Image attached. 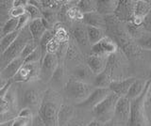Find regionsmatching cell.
Wrapping results in <instances>:
<instances>
[{"label":"cell","instance_id":"cell-32","mask_svg":"<svg viewBox=\"0 0 151 126\" xmlns=\"http://www.w3.org/2000/svg\"><path fill=\"white\" fill-rule=\"evenodd\" d=\"M25 9H26V12L30 18V21H34L37 19H42V11L35 5H32V4H30L27 1V4L26 5Z\"/></svg>","mask_w":151,"mask_h":126},{"label":"cell","instance_id":"cell-50","mask_svg":"<svg viewBox=\"0 0 151 126\" xmlns=\"http://www.w3.org/2000/svg\"><path fill=\"white\" fill-rule=\"evenodd\" d=\"M8 81L9 80H5V79H3V78H0V90L5 87V85L8 83Z\"/></svg>","mask_w":151,"mask_h":126},{"label":"cell","instance_id":"cell-12","mask_svg":"<svg viewBox=\"0 0 151 126\" xmlns=\"http://www.w3.org/2000/svg\"><path fill=\"white\" fill-rule=\"evenodd\" d=\"M15 99L14 95L8 91L7 95L0 97V116H4L9 120H12L15 117Z\"/></svg>","mask_w":151,"mask_h":126},{"label":"cell","instance_id":"cell-18","mask_svg":"<svg viewBox=\"0 0 151 126\" xmlns=\"http://www.w3.org/2000/svg\"><path fill=\"white\" fill-rule=\"evenodd\" d=\"M72 75L73 79L76 80L89 84L91 81L94 80L96 75L92 73V71L88 68V66H84V65H79V66L75 67L72 70Z\"/></svg>","mask_w":151,"mask_h":126},{"label":"cell","instance_id":"cell-2","mask_svg":"<svg viewBox=\"0 0 151 126\" xmlns=\"http://www.w3.org/2000/svg\"><path fill=\"white\" fill-rule=\"evenodd\" d=\"M32 41L33 40L30 35L29 29H28V26H27L25 28H23L20 31V33H19L16 40L13 41V43L3 54L0 55V68H1V72L13 59L20 57L25 46Z\"/></svg>","mask_w":151,"mask_h":126},{"label":"cell","instance_id":"cell-46","mask_svg":"<svg viewBox=\"0 0 151 126\" xmlns=\"http://www.w3.org/2000/svg\"><path fill=\"white\" fill-rule=\"evenodd\" d=\"M32 126H45L44 122L42 121V120L40 119V117L39 116H37L35 117V119H34V121H33V125Z\"/></svg>","mask_w":151,"mask_h":126},{"label":"cell","instance_id":"cell-43","mask_svg":"<svg viewBox=\"0 0 151 126\" xmlns=\"http://www.w3.org/2000/svg\"><path fill=\"white\" fill-rule=\"evenodd\" d=\"M30 121H31V119L16 116L12 120V126H27L30 123Z\"/></svg>","mask_w":151,"mask_h":126},{"label":"cell","instance_id":"cell-6","mask_svg":"<svg viewBox=\"0 0 151 126\" xmlns=\"http://www.w3.org/2000/svg\"><path fill=\"white\" fill-rule=\"evenodd\" d=\"M41 73V62L24 64L18 73L12 77V82L25 83L31 80H37L40 78Z\"/></svg>","mask_w":151,"mask_h":126},{"label":"cell","instance_id":"cell-17","mask_svg":"<svg viewBox=\"0 0 151 126\" xmlns=\"http://www.w3.org/2000/svg\"><path fill=\"white\" fill-rule=\"evenodd\" d=\"M81 23L86 26H93L103 30L106 29L105 16L99 14L96 11L83 14V19Z\"/></svg>","mask_w":151,"mask_h":126},{"label":"cell","instance_id":"cell-21","mask_svg":"<svg viewBox=\"0 0 151 126\" xmlns=\"http://www.w3.org/2000/svg\"><path fill=\"white\" fill-rule=\"evenodd\" d=\"M41 103L42 101H41L40 94L36 90L29 88V90H27L24 93V96H23L24 107H28V108H30L32 110L33 107H37L41 105ZM39 108H40V106H39Z\"/></svg>","mask_w":151,"mask_h":126},{"label":"cell","instance_id":"cell-39","mask_svg":"<svg viewBox=\"0 0 151 126\" xmlns=\"http://www.w3.org/2000/svg\"><path fill=\"white\" fill-rule=\"evenodd\" d=\"M26 6H22V5H13L12 8L9 11V17L11 18H15L18 19L19 17H21L26 13Z\"/></svg>","mask_w":151,"mask_h":126},{"label":"cell","instance_id":"cell-23","mask_svg":"<svg viewBox=\"0 0 151 126\" xmlns=\"http://www.w3.org/2000/svg\"><path fill=\"white\" fill-rule=\"evenodd\" d=\"M74 108L68 105H61L59 116H58V126H67L73 119Z\"/></svg>","mask_w":151,"mask_h":126},{"label":"cell","instance_id":"cell-1","mask_svg":"<svg viewBox=\"0 0 151 126\" xmlns=\"http://www.w3.org/2000/svg\"><path fill=\"white\" fill-rule=\"evenodd\" d=\"M61 101L60 95L53 90H48L45 93L38 115L45 126H58V116Z\"/></svg>","mask_w":151,"mask_h":126},{"label":"cell","instance_id":"cell-22","mask_svg":"<svg viewBox=\"0 0 151 126\" xmlns=\"http://www.w3.org/2000/svg\"><path fill=\"white\" fill-rule=\"evenodd\" d=\"M118 1L116 0H99L96 1V12L103 16L112 15L114 13Z\"/></svg>","mask_w":151,"mask_h":126},{"label":"cell","instance_id":"cell-7","mask_svg":"<svg viewBox=\"0 0 151 126\" xmlns=\"http://www.w3.org/2000/svg\"><path fill=\"white\" fill-rule=\"evenodd\" d=\"M59 66V59L55 54L46 53L41 61L40 77L44 82H48L53 75L54 72Z\"/></svg>","mask_w":151,"mask_h":126},{"label":"cell","instance_id":"cell-34","mask_svg":"<svg viewBox=\"0 0 151 126\" xmlns=\"http://www.w3.org/2000/svg\"><path fill=\"white\" fill-rule=\"evenodd\" d=\"M53 38H54V32H53V30H46L45 32V34L42 35V39H41L40 43H39V47L42 50V57H45V55L46 54V52H45L46 44L48 43Z\"/></svg>","mask_w":151,"mask_h":126},{"label":"cell","instance_id":"cell-41","mask_svg":"<svg viewBox=\"0 0 151 126\" xmlns=\"http://www.w3.org/2000/svg\"><path fill=\"white\" fill-rule=\"evenodd\" d=\"M60 43L58 41L55 37L52 39L48 43L46 44V47H45V52L48 53V54H57L58 50L60 48Z\"/></svg>","mask_w":151,"mask_h":126},{"label":"cell","instance_id":"cell-33","mask_svg":"<svg viewBox=\"0 0 151 126\" xmlns=\"http://www.w3.org/2000/svg\"><path fill=\"white\" fill-rule=\"evenodd\" d=\"M136 43L141 49L151 50V33H143L136 40Z\"/></svg>","mask_w":151,"mask_h":126},{"label":"cell","instance_id":"cell-44","mask_svg":"<svg viewBox=\"0 0 151 126\" xmlns=\"http://www.w3.org/2000/svg\"><path fill=\"white\" fill-rule=\"evenodd\" d=\"M142 26H143V28L145 31H147L148 33H151V11L148 12V14L145 17Z\"/></svg>","mask_w":151,"mask_h":126},{"label":"cell","instance_id":"cell-19","mask_svg":"<svg viewBox=\"0 0 151 126\" xmlns=\"http://www.w3.org/2000/svg\"><path fill=\"white\" fill-rule=\"evenodd\" d=\"M27 26H28V29H29L33 41H34L35 43L39 44L42 35H44L45 32L47 30L44 22H42V19H37L34 21H30Z\"/></svg>","mask_w":151,"mask_h":126},{"label":"cell","instance_id":"cell-29","mask_svg":"<svg viewBox=\"0 0 151 126\" xmlns=\"http://www.w3.org/2000/svg\"><path fill=\"white\" fill-rule=\"evenodd\" d=\"M82 19H83V14L81 13V11H80L77 8V5H76L72 8H70L69 10L66 11L64 22L69 21L71 23H75V24H77V23H81Z\"/></svg>","mask_w":151,"mask_h":126},{"label":"cell","instance_id":"cell-15","mask_svg":"<svg viewBox=\"0 0 151 126\" xmlns=\"http://www.w3.org/2000/svg\"><path fill=\"white\" fill-rule=\"evenodd\" d=\"M71 34H72L74 40L78 43L79 48H85L89 44L88 35L86 26H84L82 23H77L71 29Z\"/></svg>","mask_w":151,"mask_h":126},{"label":"cell","instance_id":"cell-54","mask_svg":"<svg viewBox=\"0 0 151 126\" xmlns=\"http://www.w3.org/2000/svg\"><path fill=\"white\" fill-rule=\"evenodd\" d=\"M150 76H151V72H150Z\"/></svg>","mask_w":151,"mask_h":126},{"label":"cell","instance_id":"cell-53","mask_svg":"<svg viewBox=\"0 0 151 126\" xmlns=\"http://www.w3.org/2000/svg\"><path fill=\"white\" fill-rule=\"evenodd\" d=\"M0 78H1V68H0Z\"/></svg>","mask_w":151,"mask_h":126},{"label":"cell","instance_id":"cell-4","mask_svg":"<svg viewBox=\"0 0 151 126\" xmlns=\"http://www.w3.org/2000/svg\"><path fill=\"white\" fill-rule=\"evenodd\" d=\"M93 86L76 80L69 79L64 86V91L69 99L78 102V104L86 100L94 90Z\"/></svg>","mask_w":151,"mask_h":126},{"label":"cell","instance_id":"cell-51","mask_svg":"<svg viewBox=\"0 0 151 126\" xmlns=\"http://www.w3.org/2000/svg\"><path fill=\"white\" fill-rule=\"evenodd\" d=\"M12 120L7 121V122H4V123H0V126H12Z\"/></svg>","mask_w":151,"mask_h":126},{"label":"cell","instance_id":"cell-47","mask_svg":"<svg viewBox=\"0 0 151 126\" xmlns=\"http://www.w3.org/2000/svg\"><path fill=\"white\" fill-rule=\"evenodd\" d=\"M120 124H121V123H120V122H118L117 120H111L110 121H108V122L104 123V126H121Z\"/></svg>","mask_w":151,"mask_h":126},{"label":"cell","instance_id":"cell-13","mask_svg":"<svg viewBox=\"0 0 151 126\" xmlns=\"http://www.w3.org/2000/svg\"><path fill=\"white\" fill-rule=\"evenodd\" d=\"M151 11V1L138 0L135 3L134 8V19L131 23L137 26H142L145 17Z\"/></svg>","mask_w":151,"mask_h":126},{"label":"cell","instance_id":"cell-49","mask_svg":"<svg viewBox=\"0 0 151 126\" xmlns=\"http://www.w3.org/2000/svg\"><path fill=\"white\" fill-rule=\"evenodd\" d=\"M67 126H83V123L80 122V121L75 120V121H70Z\"/></svg>","mask_w":151,"mask_h":126},{"label":"cell","instance_id":"cell-10","mask_svg":"<svg viewBox=\"0 0 151 126\" xmlns=\"http://www.w3.org/2000/svg\"><path fill=\"white\" fill-rule=\"evenodd\" d=\"M111 91L110 90V88H96L93 90V92L89 95V97L86 100H84L83 102L79 103L77 105L78 107L84 109H93L99 103L102 102L105 98L110 94Z\"/></svg>","mask_w":151,"mask_h":126},{"label":"cell","instance_id":"cell-24","mask_svg":"<svg viewBox=\"0 0 151 126\" xmlns=\"http://www.w3.org/2000/svg\"><path fill=\"white\" fill-rule=\"evenodd\" d=\"M13 6V0H0V28L11 19L9 11Z\"/></svg>","mask_w":151,"mask_h":126},{"label":"cell","instance_id":"cell-27","mask_svg":"<svg viewBox=\"0 0 151 126\" xmlns=\"http://www.w3.org/2000/svg\"><path fill=\"white\" fill-rule=\"evenodd\" d=\"M111 74L107 72L106 70L96 75L93 80V86L94 88H107L110 86V84L111 83Z\"/></svg>","mask_w":151,"mask_h":126},{"label":"cell","instance_id":"cell-40","mask_svg":"<svg viewBox=\"0 0 151 126\" xmlns=\"http://www.w3.org/2000/svg\"><path fill=\"white\" fill-rule=\"evenodd\" d=\"M39 46V44H37V43H35L34 41H30V43H28L26 46H25V48L23 49V51H22V53H21V56L20 57L25 60L28 56H29L31 53H33L35 51V49Z\"/></svg>","mask_w":151,"mask_h":126},{"label":"cell","instance_id":"cell-45","mask_svg":"<svg viewBox=\"0 0 151 126\" xmlns=\"http://www.w3.org/2000/svg\"><path fill=\"white\" fill-rule=\"evenodd\" d=\"M19 117H23V118H27V119H32L33 117V112L30 108L28 107H24V108L19 112L18 115Z\"/></svg>","mask_w":151,"mask_h":126},{"label":"cell","instance_id":"cell-14","mask_svg":"<svg viewBox=\"0 0 151 126\" xmlns=\"http://www.w3.org/2000/svg\"><path fill=\"white\" fill-rule=\"evenodd\" d=\"M136 80V78L130 77L124 80H112L109 86V88L111 92L116 94L118 97H126L129 92V88Z\"/></svg>","mask_w":151,"mask_h":126},{"label":"cell","instance_id":"cell-36","mask_svg":"<svg viewBox=\"0 0 151 126\" xmlns=\"http://www.w3.org/2000/svg\"><path fill=\"white\" fill-rule=\"evenodd\" d=\"M126 27H127V34L129 35L130 38H135L137 40L142 36V34H143V31H142L141 26H137L134 24H132L131 22L127 23Z\"/></svg>","mask_w":151,"mask_h":126},{"label":"cell","instance_id":"cell-42","mask_svg":"<svg viewBox=\"0 0 151 126\" xmlns=\"http://www.w3.org/2000/svg\"><path fill=\"white\" fill-rule=\"evenodd\" d=\"M29 22H30V18L27 15V13L26 12L24 15H22L21 17L18 18V24H17V29L16 30L21 31L23 28H25Z\"/></svg>","mask_w":151,"mask_h":126},{"label":"cell","instance_id":"cell-48","mask_svg":"<svg viewBox=\"0 0 151 126\" xmlns=\"http://www.w3.org/2000/svg\"><path fill=\"white\" fill-rule=\"evenodd\" d=\"M86 126H104V123H102L101 121H99V120H93L92 121H90Z\"/></svg>","mask_w":151,"mask_h":126},{"label":"cell","instance_id":"cell-16","mask_svg":"<svg viewBox=\"0 0 151 126\" xmlns=\"http://www.w3.org/2000/svg\"><path fill=\"white\" fill-rule=\"evenodd\" d=\"M109 57H103V56L90 55L87 58V66L91 70L94 75L101 73L106 68L107 61Z\"/></svg>","mask_w":151,"mask_h":126},{"label":"cell","instance_id":"cell-35","mask_svg":"<svg viewBox=\"0 0 151 126\" xmlns=\"http://www.w3.org/2000/svg\"><path fill=\"white\" fill-rule=\"evenodd\" d=\"M17 24H18V19H15V18H11V19H9L6 24L1 27L3 35L6 36V35L12 33V32H14V31H16Z\"/></svg>","mask_w":151,"mask_h":126},{"label":"cell","instance_id":"cell-25","mask_svg":"<svg viewBox=\"0 0 151 126\" xmlns=\"http://www.w3.org/2000/svg\"><path fill=\"white\" fill-rule=\"evenodd\" d=\"M86 29H87L89 44L91 46L97 43L98 41H100L103 38H105L107 36L105 30L100 28H96V27H93V26H86Z\"/></svg>","mask_w":151,"mask_h":126},{"label":"cell","instance_id":"cell-38","mask_svg":"<svg viewBox=\"0 0 151 126\" xmlns=\"http://www.w3.org/2000/svg\"><path fill=\"white\" fill-rule=\"evenodd\" d=\"M64 78V67L63 63H60L58 68L56 69V71L54 72L53 75H52L51 79L53 83L57 84V85H60V83H63Z\"/></svg>","mask_w":151,"mask_h":126},{"label":"cell","instance_id":"cell-37","mask_svg":"<svg viewBox=\"0 0 151 126\" xmlns=\"http://www.w3.org/2000/svg\"><path fill=\"white\" fill-rule=\"evenodd\" d=\"M42 54L41 48L38 46L35 49L33 53H31L28 57L24 60V64H29V63H36V62H41L42 59Z\"/></svg>","mask_w":151,"mask_h":126},{"label":"cell","instance_id":"cell-26","mask_svg":"<svg viewBox=\"0 0 151 126\" xmlns=\"http://www.w3.org/2000/svg\"><path fill=\"white\" fill-rule=\"evenodd\" d=\"M145 85H146V82L141 80V79H136L133 82V84L131 85V87L129 88V92H127L126 97L130 101L138 98L142 93H143L145 88Z\"/></svg>","mask_w":151,"mask_h":126},{"label":"cell","instance_id":"cell-11","mask_svg":"<svg viewBox=\"0 0 151 126\" xmlns=\"http://www.w3.org/2000/svg\"><path fill=\"white\" fill-rule=\"evenodd\" d=\"M130 116V100L127 97H119L114 109V117L120 123L129 122Z\"/></svg>","mask_w":151,"mask_h":126},{"label":"cell","instance_id":"cell-5","mask_svg":"<svg viewBox=\"0 0 151 126\" xmlns=\"http://www.w3.org/2000/svg\"><path fill=\"white\" fill-rule=\"evenodd\" d=\"M118 99L119 97L113 92H111L102 102L99 103L93 109V113L96 117V120L101 121L102 123H106L112 120Z\"/></svg>","mask_w":151,"mask_h":126},{"label":"cell","instance_id":"cell-28","mask_svg":"<svg viewBox=\"0 0 151 126\" xmlns=\"http://www.w3.org/2000/svg\"><path fill=\"white\" fill-rule=\"evenodd\" d=\"M53 32H54V37L58 40V41L60 43H69L70 34L67 31V29L65 28V26L61 24L60 22H59L58 24L54 26Z\"/></svg>","mask_w":151,"mask_h":126},{"label":"cell","instance_id":"cell-31","mask_svg":"<svg viewBox=\"0 0 151 126\" xmlns=\"http://www.w3.org/2000/svg\"><path fill=\"white\" fill-rule=\"evenodd\" d=\"M19 33H20V31L16 30V31L12 32V33H11V34L6 35L1 40V41H0V55L3 54L5 51H6L9 47V46L13 43V41L16 40Z\"/></svg>","mask_w":151,"mask_h":126},{"label":"cell","instance_id":"cell-52","mask_svg":"<svg viewBox=\"0 0 151 126\" xmlns=\"http://www.w3.org/2000/svg\"><path fill=\"white\" fill-rule=\"evenodd\" d=\"M4 37H5V36L3 35V32H2V29H1V28H0V41H1V40H2V39L4 38Z\"/></svg>","mask_w":151,"mask_h":126},{"label":"cell","instance_id":"cell-8","mask_svg":"<svg viewBox=\"0 0 151 126\" xmlns=\"http://www.w3.org/2000/svg\"><path fill=\"white\" fill-rule=\"evenodd\" d=\"M135 3L136 1H132V0H120L118 1L113 15L118 21H124L127 23L132 22L134 19Z\"/></svg>","mask_w":151,"mask_h":126},{"label":"cell","instance_id":"cell-20","mask_svg":"<svg viewBox=\"0 0 151 126\" xmlns=\"http://www.w3.org/2000/svg\"><path fill=\"white\" fill-rule=\"evenodd\" d=\"M24 65V59L19 57L13 59L11 63H9L1 72V78L5 80H12V77L15 75L20 70V68Z\"/></svg>","mask_w":151,"mask_h":126},{"label":"cell","instance_id":"cell-30","mask_svg":"<svg viewBox=\"0 0 151 126\" xmlns=\"http://www.w3.org/2000/svg\"><path fill=\"white\" fill-rule=\"evenodd\" d=\"M77 8L82 14L96 11V1L94 0H80L77 3Z\"/></svg>","mask_w":151,"mask_h":126},{"label":"cell","instance_id":"cell-3","mask_svg":"<svg viewBox=\"0 0 151 126\" xmlns=\"http://www.w3.org/2000/svg\"><path fill=\"white\" fill-rule=\"evenodd\" d=\"M150 86V81L146 82L143 93L136 99L130 101V116L127 126H147L145 117V98Z\"/></svg>","mask_w":151,"mask_h":126},{"label":"cell","instance_id":"cell-9","mask_svg":"<svg viewBox=\"0 0 151 126\" xmlns=\"http://www.w3.org/2000/svg\"><path fill=\"white\" fill-rule=\"evenodd\" d=\"M118 46L111 37L106 36L100 41L92 46L91 53L92 55L103 56V57H110L117 52Z\"/></svg>","mask_w":151,"mask_h":126}]
</instances>
